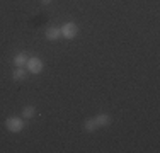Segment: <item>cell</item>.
I'll return each mask as SVG.
<instances>
[{
    "label": "cell",
    "instance_id": "1",
    "mask_svg": "<svg viewBox=\"0 0 160 153\" xmlns=\"http://www.w3.org/2000/svg\"><path fill=\"white\" fill-rule=\"evenodd\" d=\"M26 122L22 117H16V116H9L5 119V128L9 129L10 133H21L24 129Z\"/></svg>",
    "mask_w": 160,
    "mask_h": 153
},
{
    "label": "cell",
    "instance_id": "2",
    "mask_svg": "<svg viewBox=\"0 0 160 153\" xmlns=\"http://www.w3.org/2000/svg\"><path fill=\"white\" fill-rule=\"evenodd\" d=\"M26 68H28L29 73L38 75L44 70V61L41 58H38V56H31V58L28 60V63H26Z\"/></svg>",
    "mask_w": 160,
    "mask_h": 153
},
{
    "label": "cell",
    "instance_id": "3",
    "mask_svg": "<svg viewBox=\"0 0 160 153\" xmlns=\"http://www.w3.org/2000/svg\"><path fill=\"white\" fill-rule=\"evenodd\" d=\"M62 36L65 37V39H75L78 34V26L75 24V22H65V24L62 26Z\"/></svg>",
    "mask_w": 160,
    "mask_h": 153
},
{
    "label": "cell",
    "instance_id": "4",
    "mask_svg": "<svg viewBox=\"0 0 160 153\" xmlns=\"http://www.w3.org/2000/svg\"><path fill=\"white\" fill-rule=\"evenodd\" d=\"M44 36H46L48 41H58L60 37H62V29H60V27H55V26H51V27L46 29Z\"/></svg>",
    "mask_w": 160,
    "mask_h": 153
},
{
    "label": "cell",
    "instance_id": "5",
    "mask_svg": "<svg viewBox=\"0 0 160 153\" xmlns=\"http://www.w3.org/2000/svg\"><path fill=\"white\" fill-rule=\"evenodd\" d=\"M28 53L26 51H21V53H17L16 56H14V67H17V68H24L26 67V63H28Z\"/></svg>",
    "mask_w": 160,
    "mask_h": 153
},
{
    "label": "cell",
    "instance_id": "6",
    "mask_svg": "<svg viewBox=\"0 0 160 153\" xmlns=\"http://www.w3.org/2000/svg\"><path fill=\"white\" fill-rule=\"evenodd\" d=\"M96 122H97L99 128H102V126H109L112 122V117H111V114L102 112V114H97L96 116Z\"/></svg>",
    "mask_w": 160,
    "mask_h": 153
},
{
    "label": "cell",
    "instance_id": "7",
    "mask_svg": "<svg viewBox=\"0 0 160 153\" xmlns=\"http://www.w3.org/2000/svg\"><path fill=\"white\" fill-rule=\"evenodd\" d=\"M28 76V70L26 68H14V72H12V78H14V82H22V80Z\"/></svg>",
    "mask_w": 160,
    "mask_h": 153
},
{
    "label": "cell",
    "instance_id": "8",
    "mask_svg": "<svg viewBox=\"0 0 160 153\" xmlns=\"http://www.w3.org/2000/svg\"><path fill=\"white\" fill-rule=\"evenodd\" d=\"M83 128H85V131H89V133L96 131V129L99 128L97 122H96V117H89V119H85V122H83Z\"/></svg>",
    "mask_w": 160,
    "mask_h": 153
},
{
    "label": "cell",
    "instance_id": "9",
    "mask_svg": "<svg viewBox=\"0 0 160 153\" xmlns=\"http://www.w3.org/2000/svg\"><path fill=\"white\" fill-rule=\"evenodd\" d=\"M34 116H36V107L34 106H26L22 109V119H31Z\"/></svg>",
    "mask_w": 160,
    "mask_h": 153
},
{
    "label": "cell",
    "instance_id": "10",
    "mask_svg": "<svg viewBox=\"0 0 160 153\" xmlns=\"http://www.w3.org/2000/svg\"><path fill=\"white\" fill-rule=\"evenodd\" d=\"M41 3H43V5H48V3H51V0H39Z\"/></svg>",
    "mask_w": 160,
    "mask_h": 153
}]
</instances>
